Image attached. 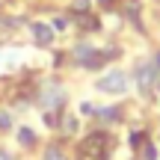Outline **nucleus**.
I'll return each mask as SVG.
<instances>
[{"label":"nucleus","mask_w":160,"mask_h":160,"mask_svg":"<svg viewBox=\"0 0 160 160\" xmlns=\"http://www.w3.org/2000/svg\"><path fill=\"white\" fill-rule=\"evenodd\" d=\"M95 116H101L104 122H119V119H122V113H119V107H104V110H98Z\"/></svg>","instance_id":"nucleus-7"},{"label":"nucleus","mask_w":160,"mask_h":160,"mask_svg":"<svg viewBox=\"0 0 160 160\" xmlns=\"http://www.w3.org/2000/svg\"><path fill=\"white\" fill-rule=\"evenodd\" d=\"M142 133H131V145H133V148H139V145H142Z\"/></svg>","instance_id":"nucleus-17"},{"label":"nucleus","mask_w":160,"mask_h":160,"mask_svg":"<svg viewBox=\"0 0 160 160\" xmlns=\"http://www.w3.org/2000/svg\"><path fill=\"white\" fill-rule=\"evenodd\" d=\"M98 89L110 92V95H122V92L128 89V77L122 74V71H110V74H104L98 80Z\"/></svg>","instance_id":"nucleus-4"},{"label":"nucleus","mask_w":160,"mask_h":160,"mask_svg":"<svg viewBox=\"0 0 160 160\" xmlns=\"http://www.w3.org/2000/svg\"><path fill=\"white\" fill-rule=\"evenodd\" d=\"M18 142H21V145H33L36 142V133L30 131V128H18Z\"/></svg>","instance_id":"nucleus-9"},{"label":"nucleus","mask_w":160,"mask_h":160,"mask_svg":"<svg viewBox=\"0 0 160 160\" xmlns=\"http://www.w3.org/2000/svg\"><path fill=\"white\" fill-rule=\"evenodd\" d=\"M125 12H128V18L139 21V3H137V0H128V3H125Z\"/></svg>","instance_id":"nucleus-12"},{"label":"nucleus","mask_w":160,"mask_h":160,"mask_svg":"<svg viewBox=\"0 0 160 160\" xmlns=\"http://www.w3.org/2000/svg\"><path fill=\"white\" fill-rule=\"evenodd\" d=\"M137 86H139V92L142 95H151V89H154V83H157V68L151 62H137Z\"/></svg>","instance_id":"nucleus-3"},{"label":"nucleus","mask_w":160,"mask_h":160,"mask_svg":"<svg viewBox=\"0 0 160 160\" xmlns=\"http://www.w3.org/2000/svg\"><path fill=\"white\" fill-rule=\"evenodd\" d=\"M101 3H110V0H101Z\"/></svg>","instance_id":"nucleus-22"},{"label":"nucleus","mask_w":160,"mask_h":160,"mask_svg":"<svg viewBox=\"0 0 160 160\" xmlns=\"http://www.w3.org/2000/svg\"><path fill=\"white\" fill-rule=\"evenodd\" d=\"M77 21H80V27H86V30H95V27H98V18H92V15H83V12L77 15Z\"/></svg>","instance_id":"nucleus-11"},{"label":"nucleus","mask_w":160,"mask_h":160,"mask_svg":"<svg viewBox=\"0 0 160 160\" xmlns=\"http://www.w3.org/2000/svg\"><path fill=\"white\" fill-rule=\"evenodd\" d=\"M80 113H83V116H95L98 107H95V104H89V101H83V104H80Z\"/></svg>","instance_id":"nucleus-13"},{"label":"nucleus","mask_w":160,"mask_h":160,"mask_svg":"<svg viewBox=\"0 0 160 160\" xmlns=\"http://www.w3.org/2000/svg\"><path fill=\"white\" fill-rule=\"evenodd\" d=\"M71 6H74L77 12H83V9H89V0H74V3H71Z\"/></svg>","instance_id":"nucleus-18"},{"label":"nucleus","mask_w":160,"mask_h":160,"mask_svg":"<svg viewBox=\"0 0 160 160\" xmlns=\"http://www.w3.org/2000/svg\"><path fill=\"white\" fill-rule=\"evenodd\" d=\"M45 160H68V157H65V151L59 148V145H51V148L45 151Z\"/></svg>","instance_id":"nucleus-10"},{"label":"nucleus","mask_w":160,"mask_h":160,"mask_svg":"<svg viewBox=\"0 0 160 160\" xmlns=\"http://www.w3.org/2000/svg\"><path fill=\"white\" fill-rule=\"evenodd\" d=\"M12 128V119H9V113H3L0 110V131H9Z\"/></svg>","instance_id":"nucleus-15"},{"label":"nucleus","mask_w":160,"mask_h":160,"mask_svg":"<svg viewBox=\"0 0 160 160\" xmlns=\"http://www.w3.org/2000/svg\"><path fill=\"white\" fill-rule=\"evenodd\" d=\"M33 36H36V42H39V45H51L53 42V27L51 24H33Z\"/></svg>","instance_id":"nucleus-5"},{"label":"nucleus","mask_w":160,"mask_h":160,"mask_svg":"<svg viewBox=\"0 0 160 160\" xmlns=\"http://www.w3.org/2000/svg\"><path fill=\"white\" fill-rule=\"evenodd\" d=\"M142 160H157V151H154V145H145V148H142Z\"/></svg>","instance_id":"nucleus-16"},{"label":"nucleus","mask_w":160,"mask_h":160,"mask_svg":"<svg viewBox=\"0 0 160 160\" xmlns=\"http://www.w3.org/2000/svg\"><path fill=\"white\" fill-rule=\"evenodd\" d=\"M39 104H42V110H59L65 104V89L57 83V80H42V86H39Z\"/></svg>","instance_id":"nucleus-1"},{"label":"nucleus","mask_w":160,"mask_h":160,"mask_svg":"<svg viewBox=\"0 0 160 160\" xmlns=\"http://www.w3.org/2000/svg\"><path fill=\"white\" fill-rule=\"evenodd\" d=\"M53 27H57V30H65V27H68V18H57V21H53Z\"/></svg>","instance_id":"nucleus-19"},{"label":"nucleus","mask_w":160,"mask_h":160,"mask_svg":"<svg viewBox=\"0 0 160 160\" xmlns=\"http://www.w3.org/2000/svg\"><path fill=\"white\" fill-rule=\"evenodd\" d=\"M107 148H110V137L107 133H89V137L83 139V145H80V151H83L86 157H98V160H104L107 157Z\"/></svg>","instance_id":"nucleus-2"},{"label":"nucleus","mask_w":160,"mask_h":160,"mask_svg":"<svg viewBox=\"0 0 160 160\" xmlns=\"http://www.w3.org/2000/svg\"><path fill=\"white\" fill-rule=\"evenodd\" d=\"M0 160H12L9 154H6V151H0Z\"/></svg>","instance_id":"nucleus-21"},{"label":"nucleus","mask_w":160,"mask_h":160,"mask_svg":"<svg viewBox=\"0 0 160 160\" xmlns=\"http://www.w3.org/2000/svg\"><path fill=\"white\" fill-rule=\"evenodd\" d=\"M107 57H113V51H92V57L86 59V65H83V68H92V71H95V68H101V65L107 62Z\"/></svg>","instance_id":"nucleus-6"},{"label":"nucleus","mask_w":160,"mask_h":160,"mask_svg":"<svg viewBox=\"0 0 160 160\" xmlns=\"http://www.w3.org/2000/svg\"><path fill=\"white\" fill-rule=\"evenodd\" d=\"M92 51H95L92 45H77V48H74V57H77V62H80V65H86V59L92 57Z\"/></svg>","instance_id":"nucleus-8"},{"label":"nucleus","mask_w":160,"mask_h":160,"mask_svg":"<svg viewBox=\"0 0 160 160\" xmlns=\"http://www.w3.org/2000/svg\"><path fill=\"white\" fill-rule=\"evenodd\" d=\"M154 68L160 71V53H157V57H154Z\"/></svg>","instance_id":"nucleus-20"},{"label":"nucleus","mask_w":160,"mask_h":160,"mask_svg":"<svg viewBox=\"0 0 160 160\" xmlns=\"http://www.w3.org/2000/svg\"><path fill=\"white\" fill-rule=\"evenodd\" d=\"M74 128H77V119H71V116H65V119H62V131H65V133H71Z\"/></svg>","instance_id":"nucleus-14"}]
</instances>
